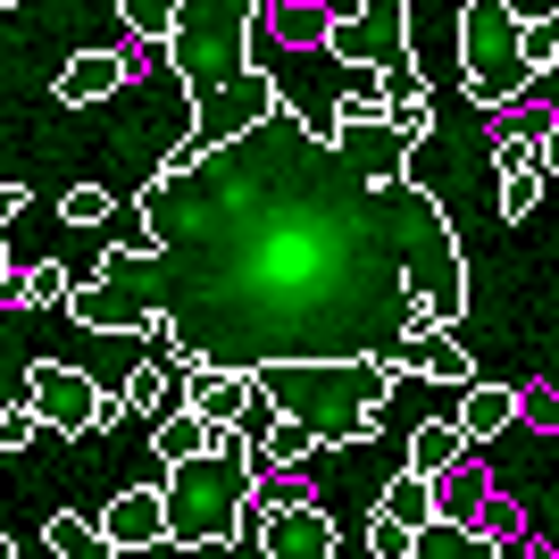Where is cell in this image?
<instances>
[{
    "instance_id": "18",
    "label": "cell",
    "mask_w": 559,
    "mask_h": 559,
    "mask_svg": "<svg viewBox=\"0 0 559 559\" xmlns=\"http://www.w3.org/2000/svg\"><path fill=\"white\" fill-rule=\"evenodd\" d=\"M201 443H210V418H201L192 401H176V409L151 418V451H159V460H192Z\"/></svg>"
},
{
    "instance_id": "2",
    "label": "cell",
    "mask_w": 559,
    "mask_h": 559,
    "mask_svg": "<svg viewBox=\"0 0 559 559\" xmlns=\"http://www.w3.org/2000/svg\"><path fill=\"white\" fill-rule=\"evenodd\" d=\"M259 9L267 0H176L159 50H167V68H176V84L192 93V134L159 167H192L210 142L259 126L284 100L276 75L259 68Z\"/></svg>"
},
{
    "instance_id": "7",
    "label": "cell",
    "mask_w": 559,
    "mask_h": 559,
    "mask_svg": "<svg viewBox=\"0 0 559 559\" xmlns=\"http://www.w3.org/2000/svg\"><path fill=\"white\" fill-rule=\"evenodd\" d=\"M25 409L50 426V435H109V426H126V401L100 393L84 368H68V359H34L25 368Z\"/></svg>"
},
{
    "instance_id": "19",
    "label": "cell",
    "mask_w": 559,
    "mask_h": 559,
    "mask_svg": "<svg viewBox=\"0 0 559 559\" xmlns=\"http://www.w3.org/2000/svg\"><path fill=\"white\" fill-rule=\"evenodd\" d=\"M259 17H267V34H276L284 50L326 43V9H318V0H284V9H259Z\"/></svg>"
},
{
    "instance_id": "5",
    "label": "cell",
    "mask_w": 559,
    "mask_h": 559,
    "mask_svg": "<svg viewBox=\"0 0 559 559\" xmlns=\"http://www.w3.org/2000/svg\"><path fill=\"white\" fill-rule=\"evenodd\" d=\"M460 84L476 109H510L526 93V59H518V9L510 0H460Z\"/></svg>"
},
{
    "instance_id": "8",
    "label": "cell",
    "mask_w": 559,
    "mask_h": 559,
    "mask_svg": "<svg viewBox=\"0 0 559 559\" xmlns=\"http://www.w3.org/2000/svg\"><path fill=\"white\" fill-rule=\"evenodd\" d=\"M259 501V492H251ZM343 526L326 518V501H309V492H284V501H259V551L267 559H334Z\"/></svg>"
},
{
    "instance_id": "13",
    "label": "cell",
    "mask_w": 559,
    "mask_h": 559,
    "mask_svg": "<svg viewBox=\"0 0 559 559\" xmlns=\"http://www.w3.org/2000/svg\"><path fill=\"white\" fill-rule=\"evenodd\" d=\"M176 376H185V393H176V401H192L210 426H242V418H251V401H259L251 368H176Z\"/></svg>"
},
{
    "instance_id": "14",
    "label": "cell",
    "mask_w": 559,
    "mask_h": 559,
    "mask_svg": "<svg viewBox=\"0 0 559 559\" xmlns=\"http://www.w3.org/2000/svg\"><path fill=\"white\" fill-rule=\"evenodd\" d=\"M510 426H518V384H485V376H467V384H460V435H467V451L492 443V435H510Z\"/></svg>"
},
{
    "instance_id": "32",
    "label": "cell",
    "mask_w": 559,
    "mask_h": 559,
    "mask_svg": "<svg viewBox=\"0 0 559 559\" xmlns=\"http://www.w3.org/2000/svg\"><path fill=\"white\" fill-rule=\"evenodd\" d=\"M0 9H17V0H0Z\"/></svg>"
},
{
    "instance_id": "9",
    "label": "cell",
    "mask_w": 559,
    "mask_h": 559,
    "mask_svg": "<svg viewBox=\"0 0 559 559\" xmlns=\"http://www.w3.org/2000/svg\"><path fill=\"white\" fill-rule=\"evenodd\" d=\"M376 359H384V376H393V384H451V393H460L467 376H476L460 326H418V334H401V343H384Z\"/></svg>"
},
{
    "instance_id": "20",
    "label": "cell",
    "mask_w": 559,
    "mask_h": 559,
    "mask_svg": "<svg viewBox=\"0 0 559 559\" xmlns=\"http://www.w3.org/2000/svg\"><path fill=\"white\" fill-rule=\"evenodd\" d=\"M518 59H526V84L559 68V17H551V9H535V17H518Z\"/></svg>"
},
{
    "instance_id": "22",
    "label": "cell",
    "mask_w": 559,
    "mask_h": 559,
    "mask_svg": "<svg viewBox=\"0 0 559 559\" xmlns=\"http://www.w3.org/2000/svg\"><path fill=\"white\" fill-rule=\"evenodd\" d=\"M117 401H126L134 418H159V409H176V376H167L159 359H142V368L126 376V393H117Z\"/></svg>"
},
{
    "instance_id": "28",
    "label": "cell",
    "mask_w": 559,
    "mask_h": 559,
    "mask_svg": "<svg viewBox=\"0 0 559 559\" xmlns=\"http://www.w3.org/2000/svg\"><path fill=\"white\" fill-rule=\"evenodd\" d=\"M518 418L526 426H559V393L551 384H518Z\"/></svg>"
},
{
    "instance_id": "11",
    "label": "cell",
    "mask_w": 559,
    "mask_h": 559,
    "mask_svg": "<svg viewBox=\"0 0 559 559\" xmlns=\"http://www.w3.org/2000/svg\"><path fill=\"white\" fill-rule=\"evenodd\" d=\"M100 543H109V551H159L167 543V492L159 485H126L109 510H100Z\"/></svg>"
},
{
    "instance_id": "31",
    "label": "cell",
    "mask_w": 559,
    "mask_h": 559,
    "mask_svg": "<svg viewBox=\"0 0 559 559\" xmlns=\"http://www.w3.org/2000/svg\"><path fill=\"white\" fill-rule=\"evenodd\" d=\"M0 559H17V543H9V535H0Z\"/></svg>"
},
{
    "instance_id": "10",
    "label": "cell",
    "mask_w": 559,
    "mask_h": 559,
    "mask_svg": "<svg viewBox=\"0 0 559 559\" xmlns=\"http://www.w3.org/2000/svg\"><path fill=\"white\" fill-rule=\"evenodd\" d=\"M426 518H435V476H426V467H401L393 485L376 492V510H368V551L376 559H409V543H418Z\"/></svg>"
},
{
    "instance_id": "29",
    "label": "cell",
    "mask_w": 559,
    "mask_h": 559,
    "mask_svg": "<svg viewBox=\"0 0 559 559\" xmlns=\"http://www.w3.org/2000/svg\"><path fill=\"white\" fill-rule=\"evenodd\" d=\"M25 201H34V192H25V185H0V226H9V217H17Z\"/></svg>"
},
{
    "instance_id": "25",
    "label": "cell",
    "mask_w": 559,
    "mask_h": 559,
    "mask_svg": "<svg viewBox=\"0 0 559 559\" xmlns=\"http://www.w3.org/2000/svg\"><path fill=\"white\" fill-rule=\"evenodd\" d=\"M467 526H476V543H485V551H501V543H518V526H526V518H518V501H492V492H485Z\"/></svg>"
},
{
    "instance_id": "6",
    "label": "cell",
    "mask_w": 559,
    "mask_h": 559,
    "mask_svg": "<svg viewBox=\"0 0 559 559\" xmlns=\"http://www.w3.org/2000/svg\"><path fill=\"white\" fill-rule=\"evenodd\" d=\"M326 50L343 68H384L393 75V100L426 84V75L409 68V0H359V9L326 17Z\"/></svg>"
},
{
    "instance_id": "17",
    "label": "cell",
    "mask_w": 559,
    "mask_h": 559,
    "mask_svg": "<svg viewBox=\"0 0 559 559\" xmlns=\"http://www.w3.org/2000/svg\"><path fill=\"white\" fill-rule=\"evenodd\" d=\"M451 460H467V435H460V418H418V426H409V467L443 476Z\"/></svg>"
},
{
    "instance_id": "24",
    "label": "cell",
    "mask_w": 559,
    "mask_h": 559,
    "mask_svg": "<svg viewBox=\"0 0 559 559\" xmlns=\"http://www.w3.org/2000/svg\"><path fill=\"white\" fill-rule=\"evenodd\" d=\"M109 217H117L109 185H68V192H59V226H109Z\"/></svg>"
},
{
    "instance_id": "30",
    "label": "cell",
    "mask_w": 559,
    "mask_h": 559,
    "mask_svg": "<svg viewBox=\"0 0 559 559\" xmlns=\"http://www.w3.org/2000/svg\"><path fill=\"white\" fill-rule=\"evenodd\" d=\"M9 267H17V251H9V242H0V276H9Z\"/></svg>"
},
{
    "instance_id": "1",
    "label": "cell",
    "mask_w": 559,
    "mask_h": 559,
    "mask_svg": "<svg viewBox=\"0 0 559 559\" xmlns=\"http://www.w3.org/2000/svg\"><path fill=\"white\" fill-rule=\"evenodd\" d=\"M409 151L384 109L309 126L276 100L134 192L142 242L75 276L68 326L159 334L176 368L376 359L418 326H467L460 226Z\"/></svg>"
},
{
    "instance_id": "23",
    "label": "cell",
    "mask_w": 559,
    "mask_h": 559,
    "mask_svg": "<svg viewBox=\"0 0 559 559\" xmlns=\"http://www.w3.org/2000/svg\"><path fill=\"white\" fill-rule=\"evenodd\" d=\"M43 543H50L59 559H100V551H109V543H100V518H75V510H59V518H50V526H43Z\"/></svg>"
},
{
    "instance_id": "27",
    "label": "cell",
    "mask_w": 559,
    "mask_h": 559,
    "mask_svg": "<svg viewBox=\"0 0 559 559\" xmlns=\"http://www.w3.org/2000/svg\"><path fill=\"white\" fill-rule=\"evenodd\" d=\"M34 435H43V418H34L25 401H9V409H0V460H17V451L34 443Z\"/></svg>"
},
{
    "instance_id": "12",
    "label": "cell",
    "mask_w": 559,
    "mask_h": 559,
    "mask_svg": "<svg viewBox=\"0 0 559 559\" xmlns=\"http://www.w3.org/2000/svg\"><path fill=\"white\" fill-rule=\"evenodd\" d=\"M126 75H134V59L126 50H75V59H59V109H100L109 93H126Z\"/></svg>"
},
{
    "instance_id": "4",
    "label": "cell",
    "mask_w": 559,
    "mask_h": 559,
    "mask_svg": "<svg viewBox=\"0 0 559 559\" xmlns=\"http://www.w3.org/2000/svg\"><path fill=\"white\" fill-rule=\"evenodd\" d=\"M167 543L176 551H234L251 535V492H259V467H251V435L242 426H210V443L192 460H167Z\"/></svg>"
},
{
    "instance_id": "16",
    "label": "cell",
    "mask_w": 559,
    "mask_h": 559,
    "mask_svg": "<svg viewBox=\"0 0 559 559\" xmlns=\"http://www.w3.org/2000/svg\"><path fill=\"white\" fill-rule=\"evenodd\" d=\"M543 192H551V151H526L518 167H501V217H535L543 210Z\"/></svg>"
},
{
    "instance_id": "15",
    "label": "cell",
    "mask_w": 559,
    "mask_h": 559,
    "mask_svg": "<svg viewBox=\"0 0 559 559\" xmlns=\"http://www.w3.org/2000/svg\"><path fill=\"white\" fill-rule=\"evenodd\" d=\"M309 460H318V435H309L301 418H267V426H259V443H251V467H276V476L293 467V476H301Z\"/></svg>"
},
{
    "instance_id": "21",
    "label": "cell",
    "mask_w": 559,
    "mask_h": 559,
    "mask_svg": "<svg viewBox=\"0 0 559 559\" xmlns=\"http://www.w3.org/2000/svg\"><path fill=\"white\" fill-rule=\"evenodd\" d=\"M393 100V75L384 68H343V93H334V117H376Z\"/></svg>"
},
{
    "instance_id": "3",
    "label": "cell",
    "mask_w": 559,
    "mask_h": 559,
    "mask_svg": "<svg viewBox=\"0 0 559 559\" xmlns=\"http://www.w3.org/2000/svg\"><path fill=\"white\" fill-rule=\"evenodd\" d=\"M251 384L276 401V418H301L318 435V460L368 443L384 426V393H393L384 359H267L251 368Z\"/></svg>"
},
{
    "instance_id": "26",
    "label": "cell",
    "mask_w": 559,
    "mask_h": 559,
    "mask_svg": "<svg viewBox=\"0 0 559 559\" xmlns=\"http://www.w3.org/2000/svg\"><path fill=\"white\" fill-rule=\"evenodd\" d=\"M117 17H126V34L159 43V34H167V17H176V0H117Z\"/></svg>"
}]
</instances>
